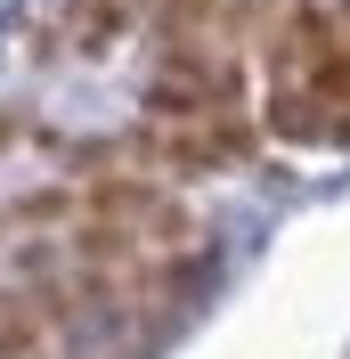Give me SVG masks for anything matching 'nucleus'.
<instances>
[{
	"label": "nucleus",
	"mask_w": 350,
	"mask_h": 359,
	"mask_svg": "<svg viewBox=\"0 0 350 359\" xmlns=\"http://www.w3.org/2000/svg\"><path fill=\"white\" fill-rule=\"evenodd\" d=\"M66 25H74V49H106L139 25V0H74Z\"/></svg>",
	"instance_id": "nucleus-2"
},
{
	"label": "nucleus",
	"mask_w": 350,
	"mask_h": 359,
	"mask_svg": "<svg viewBox=\"0 0 350 359\" xmlns=\"http://www.w3.org/2000/svg\"><path fill=\"white\" fill-rule=\"evenodd\" d=\"M261 131L293 139V147H334V114L309 98V82L293 74V82H269V107H261Z\"/></svg>",
	"instance_id": "nucleus-1"
},
{
	"label": "nucleus",
	"mask_w": 350,
	"mask_h": 359,
	"mask_svg": "<svg viewBox=\"0 0 350 359\" xmlns=\"http://www.w3.org/2000/svg\"><path fill=\"white\" fill-rule=\"evenodd\" d=\"M334 25H342V49H350V0H334Z\"/></svg>",
	"instance_id": "nucleus-3"
}]
</instances>
